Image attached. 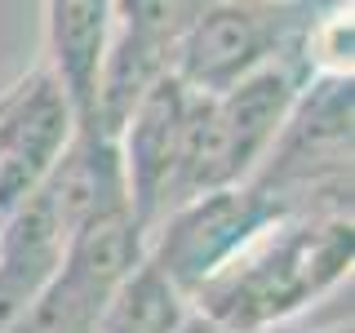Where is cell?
<instances>
[{
  "mask_svg": "<svg viewBox=\"0 0 355 333\" xmlns=\"http://www.w3.org/2000/svg\"><path fill=\"white\" fill-rule=\"evenodd\" d=\"M284 18L271 5H196L173 49V80L196 98H222L280 62Z\"/></svg>",
  "mask_w": 355,
  "mask_h": 333,
  "instance_id": "obj_3",
  "label": "cell"
},
{
  "mask_svg": "<svg viewBox=\"0 0 355 333\" xmlns=\"http://www.w3.org/2000/svg\"><path fill=\"white\" fill-rule=\"evenodd\" d=\"M280 214H288V205L275 200L258 182L209 191L155 222L147 236V262L182 298H191L218 266H227L266 222H275Z\"/></svg>",
  "mask_w": 355,
  "mask_h": 333,
  "instance_id": "obj_2",
  "label": "cell"
},
{
  "mask_svg": "<svg viewBox=\"0 0 355 333\" xmlns=\"http://www.w3.org/2000/svg\"><path fill=\"white\" fill-rule=\"evenodd\" d=\"M111 40V5L107 0H53L44 5V67L40 71L62 94L76 120V133H94L98 76H103Z\"/></svg>",
  "mask_w": 355,
  "mask_h": 333,
  "instance_id": "obj_7",
  "label": "cell"
},
{
  "mask_svg": "<svg viewBox=\"0 0 355 333\" xmlns=\"http://www.w3.org/2000/svg\"><path fill=\"white\" fill-rule=\"evenodd\" d=\"M187 316H191L187 298L142 258L138 271L111 293L94 333H178Z\"/></svg>",
  "mask_w": 355,
  "mask_h": 333,
  "instance_id": "obj_8",
  "label": "cell"
},
{
  "mask_svg": "<svg viewBox=\"0 0 355 333\" xmlns=\"http://www.w3.org/2000/svg\"><path fill=\"white\" fill-rule=\"evenodd\" d=\"M178 333H227V329H218V325H209V320H200V316H196V311H191V316H187V320H182V329H178Z\"/></svg>",
  "mask_w": 355,
  "mask_h": 333,
  "instance_id": "obj_10",
  "label": "cell"
},
{
  "mask_svg": "<svg viewBox=\"0 0 355 333\" xmlns=\"http://www.w3.org/2000/svg\"><path fill=\"white\" fill-rule=\"evenodd\" d=\"M196 5H111V40L98 76L94 133L111 138L125 129L133 107L173 71L178 36L187 31Z\"/></svg>",
  "mask_w": 355,
  "mask_h": 333,
  "instance_id": "obj_4",
  "label": "cell"
},
{
  "mask_svg": "<svg viewBox=\"0 0 355 333\" xmlns=\"http://www.w3.org/2000/svg\"><path fill=\"white\" fill-rule=\"evenodd\" d=\"M351 271V214H280L187 298L227 333H266Z\"/></svg>",
  "mask_w": 355,
  "mask_h": 333,
  "instance_id": "obj_1",
  "label": "cell"
},
{
  "mask_svg": "<svg viewBox=\"0 0 355 333\" xmlns=\"http://www.w3.org/2000/svg\"><path fill=\"white\" fill-rule=\"evenodd\" d=\"M306 67L311 80L329 76V80H351V9H333L306 31Z\"/></svg>",
  "mask_w": 355,
  "mask_h": 333,
  "instance_id": "obj_9",
  "label": "cell"
},
{
  "mask_svg": "<svg viewBox=\"0 0 355 333\" xmlns=\"http://www.w3.org/2000/svg\"><path fill=\"white\" fill-rule=\"evenodd\" d=\"M76 138V120L62 94L40 71L22 76L0 111V218H9L27 196H36L62 151Z\"/></svg>",
  "mask_w": 355,
  "mask_h": 333,
  "instance_id": "obj_5",
  "label": "cell"
},
{
  "mask_svg": "<svg viewBox=\"0 0 355 333\" xmlns=\"http://www.w3.org/2000/svg\"><path fill=\"white\" fill-rule=\"evenodd\" d=\"M187 111H191V94L173 76H164L133 107L125 129L116 133L120 173H125V200H129V214L142 231H151L155 218H160L164 191H169V178H173V164H178V147H182Z\"/></svg>",
  "mask_w": 355,
  "mask_h": 333,
  "instance_id": "obj_6",
  "label": "cell"
}]
</instances>
